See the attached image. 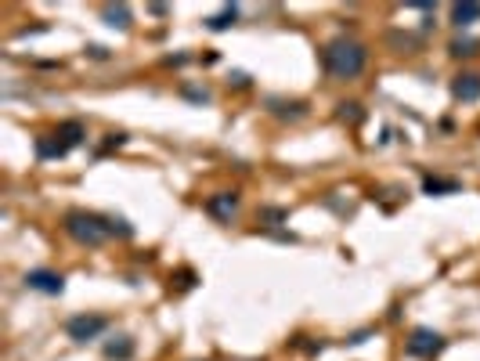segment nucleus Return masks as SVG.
I'll list each match as a JSON object with an SVG mask.
<instances>
[{"instance_id":"obj_1","label":"nucleus","mask_w":480,"mask_h":361,"mask_svg":"<svg viewBox=\"0 0 480 361\" xmlns=\"http://www.w3.org/2000/svg\"><path fill=\"white\" fill-rule=\"evenodd\" d=\"M321 62H325V73L333 80H354V76L365 73L369 51H365L362 40H354V37H336V40L325 44Z\"/></svg>"},{"instance_id":"obj_2","label":"nucleus","mask_w":480,"mask_h":361,"mask_svg":"<svg viewBox=\"0 0 480 361\" xmlns=\"http://www.w3.org/2000/svg\"><path fill=\"white\" fill-rule=\"evenodd\" d=\"M66 231L76 238L80 246H101L105 238L112 235V221H105L98 214H87V209H69V214H66Z\"/></svg>"},{"instance_id":"obj_3","label":"nucleus","mask_w":480,"mask_h":361,"mask_svg":"<svg viewBox=\"0 0 480 361\" xmlns=\"http://www.w3.org/2000/svg\"><path fill=\"white\" fill-rule=\"evenodd\" d=\"M105 318L101 314H80V318H69V325H66V333L76 340V343H87V340H94V336H101L105 333Z\"/></svg>"},{"instance_id":"obj_4","label":"nucleus","mask_w":480,"mask_h":361,"mask_svg":"<svg viewBox=\"0 0 480 361\" xmlns=\"http://www.w3.org/2000/svg\"><path fill=\"white\" fill-rule=\"evenodd\" d=\"M444 350V336L433 333V329H415L412 340H408V354L412 357H433Z\"/></svg>"},{"instance_id":"obj_5","label":"nucleus","mask_w":480,"mask_h":361,"mask_svg":"<svg viewBox=\"0 0 480 361\" xmlns=\"http://www.w3.org/2000/svg\"><path fill=\"white\" fill-rule=\"evenodd\" d=\"M25 286L29 289H37V293H47V296H58L66 289V279L58 275V271H44V267H37V271H29L25 275Z\"/></svg>"},{"instance_id":"obj_6","label":"nucleus","mask_w":480,"mask_h":361,"mask_svg":"<svg viewBox=\"0 0 480 361\" xmlns=\"http://www.w3.org/2000/svg\"><path fill=\"white\" fill-rule=\"evenodd\" d=\"M206 214H214L217 221H231L238 214V195L235 192H217L206 199Z\"/></svg>"},{"instance_id":"obj_7","label":"nucleus","mask_w":480,"mask_h":361,"mask_svg":"<svg viewBox=\"0 0 480 361\" xmlns=\"http://www.w3.org/2000/svg\"><path fill=\"white\" fill-rule=\"evenodd\" d=\"M452 94L459 102H476L480 98V73H459L452 80Z\"/></svg>"},{"instance_id":"obj_8","label":"nucleus","mask_w":480,"mask_h":361,"mask_svg":"<svg viewBox=\"0 0 480 361\" xmlns=\"http://www.w3.org/2000/svg\"><path fill=\"white\" fill-rule=\"evenodd\" d=\"M101 18H105V25H112V29H127L130 25V8L127 4H109V8H101Z\"/></svg>"},{"instance_id":"obj_9","label":"nucleus","mask_w":480,"mask_h":361,"mask_svg":"<svg viewBox=\"0 0 480 361\" xmlns=\"http://www.w3.org/2000/svg\"><path fill=\"white\" fill-rule=\"evenodd\" d=\"M452 22H455L459 29L480 22V4H452Z\"/></svg>"},{"instance_id":"obj_10","label":"nucleus","mask_w":480,"mask_h":361,"mask_svg":"<svg viewBox=\"0 0 480 361\" xmlns=\"http://www.w3.org/2000/svg\"><path fill=\"white\" fill-rule=\"evenodd\" d=\"M58 137H62V145H66V148H73V145H80V141L87 137V130H83V123H76V119H69V123H62V127H58Z\"/></svg>"},{"instance_id":"obj_11","label":"nucleus","mask_w":480,"mask_h":361,"mask_svg":"<svg viewBox=\"0 0 480 361\" xmlns=\"http://www.w3.org/2000/svg\"><path fill=\"white\" fill-rule=\"evenodd\" d=\"M235 18H238V11H235V8H224L221 15H214V18H209L206 25H209V29H214V33H224V29H228V25H235Z\"/></svg>"},{"instance_id":"obj_12","label":"nucleus","mask_w":480,"mask_h":361,"mask_svg":"<svg viewBox=\"0 0 480 361\" xmlns=\"http://www.w3.org/2000/svg\"><path fill=\"white\" fill-rule=\"evenodd\" d=\"M476 40H469V37H459V40H452V47H448V51H452L455 58H473L476 54Z\"/></svg>"},{"instance_id":"obj_13","label":"nucleus","mask_w":480,"mask_h":361,"mask_svg":"<svg viewBox=\"0 0 480 361\" xmlns=\"http://www.w3.org/2000/svg\"><path fill=\"white\" fill-rule=\"evenodd\" d=\"M423 188H426L430 195H437V192H459V180H441V177H426V180H423Z\"/></svg>"},{"instance_id":"obj_14","label":"nucleus","mask_w":480,"mask_h":361,"mask_svg":"<svg viewBox=\"0 0 480 361\" xmlns=\"http://www.w3.org/2000/svg\"><path fill=\"white\" fill-rule=\"evenodd\" d=\"M105 354H109V357H119V361H127V357L134 354V343H130L127 336H119V343H109Z\"/></svg>"},{"instance_id":"obj_15","label":"nucleus","mask_w":480,"mask_h":361,"mask_svg":"<svg viewBox=\"0 0 480 361\" xmlns=\"http://www.w3.org/2000/svg\"><path fill=\"white\" fill-rule=\"evenodd\" d=\"M340 119H350V123H362V105L343 102V105H340Z\"/></svg>"},{"instance_id":"obj_16","label":"nucleus","mask_w":480,"mask_h":361,"mask_svg":"<svg viewBox=\"0 0 480 361\" xmlns=\"http://www.w3.org/2000/svg\"><path fill=\"white\" fill-rule=\"evenodd\" d=\"M390 40H394V44H401V47H415V37H398V33H394Z\"/></svg>"}]
</instances>
